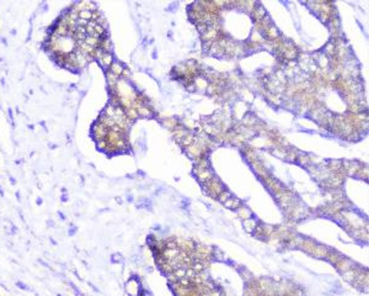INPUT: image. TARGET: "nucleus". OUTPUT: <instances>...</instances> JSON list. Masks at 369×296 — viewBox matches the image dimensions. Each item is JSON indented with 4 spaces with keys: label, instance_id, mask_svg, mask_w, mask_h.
Masks as SVG:
<instances>
[{
    "label": "nucleus",
    "instance_id": "1",
    "mask_svg": "<svg viewBox=\"0 0 369 296\" xmlns=\"http://www.w3.org/2000/svg\"><path fill=\"white\" fill-rule=\"evenodd\" d=\"M180 253V249H178V248H177L175 249H166L163 252V255L162 257L165 258V259H168V260H171V259H174V258H175L179 256Z\"/></svg>",
    "mask_w": 369,
    "mask_h": 296
},
{
    "label": "nucleus",
    "instance_id": "2",
    "mask_svg": "<svg viewBox=\"0 0 369 296\" xmlns=\"http://www.w3.org/2000/svg\"><path fill=\"white\" fill-rule=\"evenodd\" d=\"M186 269L183 268V267H181V268H179L178 270H175L174 272V274L175 277L176 278L180 279L182 277H185L186 274Z\"/></svg>",
    "mask_w": 369,
    "mask_h": 296
},
{
    "label": "nucleus",
    "instance_id": "3",
    "mask_svg": "<svg viewBox=\"0 0 369 296\" xmlns=\"http://www.w3.org/2000/svg\"><path fill=\"white\" fill-rule=\"evenodd\" d=\"M179 282H180V285L183 287H189L190 284H191V280L186 277H184L179 279Z\"/></svg>",
    "mask_w": 369,
    "mask_h": 296
},
{
    "label": "nucleus",
    "instance_id": "4",
    "mask_svg": "<svg viewBox=\"0 0 369 296\" xmlns=\"http://www.w3.org/2000/svg\"><path fill=\"white\" fill-rule=\"evenodd\" d=\"M165 247L167 249H175L178 248V243L174 240H169L165 244Z\"/></svg>",
    "mask_w": 369,
    "mask_h": 296
},
{
    "label": "nucleus",
    "instance_id": "5",
    "mask_svg": "<svg viewBox=\"0 0 369 296\" xmlns=\"http://www.w3.org/2000/svg\"><path fill=\"white\" fill-rule=\"evenodd\" d=\"M194 274H195V272H194L193 269H187V270H186V274L185 277H188V279H190L191 280V278L194 277Z\"/></svg>",
    "mask_w": 369,
    "mask_h": 296
},
{
    "label": "nucleus",
    "instance_id": "6",
    "mask_svg": "<svg viewBox=\"0 0 369 296\" xmlns=\"http://www.w3.org/2000/svg\"><path fill=\"white\" fill-rule=\"evenodd\" d=\"M201 269H202V266L200 264H195L193 266V270L194 272H198V271L201 270Z\"/></svg>",
    "mask_w": 369,
    "mask_h": 296
}]
</instances>
